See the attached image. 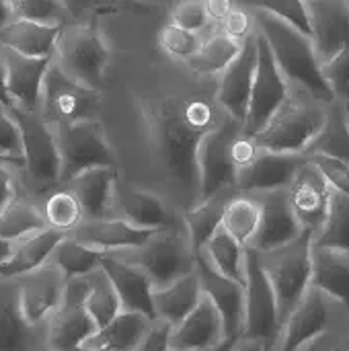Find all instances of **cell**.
I'll list each match as a JSON object with an SVG mask.
<instances>
[{"label":"cell","instance_id":"obj_1","mask_svg":"<svg viewBox=\"0 0 349 351\" xmlns=\"http://www.w3.org/2000/svg\"><path fill=\"white\" fill-rule=\"evenodd\" d=\"M226 119L228 115L218 107L214 95L171 93L163 95L146 109L148 140L154 162L171 189L187 202V210L200 202V144Z\"/></svg>","mask_w":349,"mask_h":351},{"label":"cell","instance_id":"obj_2","mask_svg":"<svg viewBox=\"0 0 349 351\" xmlns=\"http://www.w3.org/2000/svg\"><path fill=\"white\" fill-rule=\"evenodd\" d=\"M251 10L255 16V29L267 41L276 66L280 68L286 82L292 88L313 95L325 105L335 103L333 93L323 78L313 41L290 25H286L284 21H280L276 14L261 8L259 4L251 6Z\"/></svg>","mask_w":349,"mask_h":351},{"label":"cell","instance_id":"obj_3","mask_svg":"<svg viewBox=\"0 0 349 351\" xmlns=\"http://www.w3.org/2000/svg\"><path fill=\"white\" fill-rule=\"evenodd\" d=\"M327 107L329 105L317 101L313 95L290 86L286 101L253 138L261 150L306 154L311 142L325 123Z\"/></svg>","mask_w":349,"mask_h":351},{"label":"cell","instance_id":"obj_4","mask_svg":"<svg viewBox=\"0 0 349 351\" xmlns=\"http://www.w3.org/2000/svg\"><path fill=\"white\" fill-rule=\"evenodd\" d=\"M111 255L142 269L152 282L154 290L193 274L197 267V255L191 247L185 224L154 232L142 247Z\"/></svg>","mask_w":349,"mask_h":351},{"label":"cell","instance_id":"obj_5","mask_svg":"<svg viewBox=\"0 0 349 351\" xmlns=\"http://www.w3.org/2000/svg\"><path fill=\"white\" fill-rule=\"evenodd\" d=\"M313 237V232L302 230L296 241L267 253H257L261 269L274 288L282 325L304 296V292L311 288Z\"/></svg>","mask_w":349,"mask_h":351},{"label":"cell","instance_id":"obj_6","mask_svg":"<svg viewBox=\"0 0 349 351\" xmlns=\"http://www.w3.org/2000/svg\"><path fill=\"white\" fill-rule=\"evenodd\" d=\"M51 62L72 80L99 93L105 82L109 45L93 25L70 23L60 29Z\"/></svg>","mask_w":349,"mask_h":351},{"label":"cell","instance_id":"obj_7","mask_svg":"<svg viewBox=\"0 0 349 351\" xmlns=\"http://www.w3.org/2000/svg\"><path fill=\"white\" fill-rule=\"evenodd\" d=\"M19 130H21V148L25 167V183L37 193H51L62 187L60 181V150L56 142L53 128L35 111L23 107H10Z\"/></svg>","mask_w":349,"mask_h":351},{"label":"cell","instance_id":"obj_8","mask_svg":"<svg viewBox=\"0 0 349 351\" xmlns=\"http://www.w3.org/2000/svg\"><path fill=\"white\" fill-rule=\"evenodd\" d=\"M60 150V181L66 185L76 175L99 169L115 167V154L105 138L97 119L51 125Z\"/></svg>","mask_w":349,"mask_h":351},{"label":"cell","instance_id":"obj_9","mask_svg":"<svg viewBox=\"0 0 349 351\" xmlns=\"http://www.w3.org/2000/svg\"><path fill=\"white\" fill-rule=\"evenodd\" d=\"M101 95L66 76L53 62L41 88L39 115L49 125L91 121L99 113Z\"/></svg>","mask_w":349,"mask_h":351},{"label":"cell","instance_id":"obj_10","mask_svg":"<svg viewBox=\"0 0 349 351\" xmlns=\"http://www.w3.org/2000/svg\"><path fill=\"white\" fill-rule=\"evenodd\" d=\"M282 333L278 300L272 284L267 282L259 257L255 251L247 249L245 259V325L243 335L249 339L263 341L269 350Z\"/></svg>","mask_w":349,"mask_h":351},{"label":"cell","instance_id":"obj_11","mask_svg":"<svg viewBox=\"0 0 349 351\" xmlns=\"http://www.w3.org/2000/svg\"><path fill=\"white\" fill-rule=\"evenodd\" d=\"M241 132H243V125L228 117L220 128L212 130L202 140L200 150H197L200 202H206L220 193L234 191L237 167L230 156V146H232V140Z\"/></svg>","mask_w":349,"mask_h":351},{"label":"cell","instance_id":"obj_12","mask_svg":"<svg viewBox=\"0 0 349 351\" xmlns=\"http://www.w3.org/2000/svg\"><path fill=\"white\" fill-rule=\"evenodd\" d=\"M95 333L97 325L86 311V282L84 278H72L66 282L62 302L47 323L45 348L78 351Z\"/></svg>","mask_w":349,"mask_h":351},{"label":"cell","instance_id":"obj_13","mask_svg":"<svg viewBox=\"0 0 349 351\" xmlns=\"http://www.w3.org/2000/svg\"><path fill=\"white\" fill-rule=\"evenodd\" d=\"M290 84L282 76L267 41L257 33V72L249 101V113L243 123V134L257 136L286 101Z\"/></svg>","mask_w":349,"mask_h":351},{"label":"cell","instance_id":"obj_14","mask_svg":"<svg viewBox=\"0 0 349 351\" xmlns=\"http://www.w3.org/2000/svg\"><path fill=\"white\" fill-rule=\"evenodd\" d=\"M255 72H257V29L255 35L243 43L239 58L220 76H216V86H214V101L218 103V107L241 125L245 123L249 113Z\"/></svg>","mask_w":349,"mask_h":351},{"label":"cell","instance_id":"obj_15","mask_svg":"<svg viewBox=\"0 0 349 351\" xmlns=\"http://www.w3.org/2000/svg\"><path fill=\"white\" fill-rule=\"evenodd\" d=\"M341 308L317 288H309L282 325L276 351H300L309 341L331 329V311Z\"/></svg>","mask_w":349,"mask_h":351},{"label":"cell","instance_id":"obj_16","mask_svg":"<svg viewBox=\"0 0 349 351\" xmlns=\"http://www.w3.org/2000/svg\"><path fill=\"white\" fill-rule=\"evenodd\" d=\"M16 282H19L21 311L25 321L35 329L47 325L62 302L68 282L66 276L56 265L45 263L16 278Z\"/></svg>","mask_w":349,"mask_h":351},{"label":"cell","instance_id":"obj_17","mask_svg":"<svg viewBox=\"0 0 349 351\" xmlns=\"http://www.w3.org/2000/svg\"><path fill=\"white\" fill-rule=\"evenodd\" d=\"M286 193H288L292 214L296 216L300 228L317 234L329 214L333 191L329 189L323 175L317 171V167L309 158L296 171Z\"/></svg>","mask_w":349,"mask_h":351},{"label":"cell","instance_id":"obj_18","mask_svg":"<svg viewBox=\"0 0 349 351\" xmlns=\"http://www.w3.org/2000/svg\"><path fill=\"white\" fill-rule=\"evenodd\" d=\"M253 195L259 199L261 220H259V228L247 249H251L255 253H267V251L280 249V247L296 241L302 234V228H300L296 216L292 214L286 189L263 191V193H253Z\"/></svg>","mask_w":349,"mask_h":351},{"label":"cell","instance_id":"obj_19","mask_svg":"<svg viewBox=\"0 0 349 351\" xmlns=\"http://www.w3.org/2000/svg\"><path fill=\"white\" fill-rule=\"evenodd\" d=\"M197 278L202 294L216 306L224 323V337L239 339L245 325V284L216 271L204 257L197 255Z\"/></svg>","mask_w":349,"mask_h":351},{"label":"cell","instance_id":"obj_20","mask_svg":"<svg viewBox=\"0 0 349 351\" xmlns=\"http://www.w3.org/2000/svg\"><path fill=\"white\" fill-rule=\"evenodd\" d=\"M313 29V47L319 64L333 60L349 45V0L306 2Z\"/></svg>","mask_w":349,"mask_h":351},{"label":"cell","instance_id":"obj_21","mask_svg":"<svg viewBox=\"0 0 349 351\" xmlns=\"http://www.w3.org/2000/svg\"><path fill=\"white\" fill-rule=\"evenodd\" d=\"M306 154L259 150L257 158L237 175V193H263L288 189L296 171L304 165Z\"/></svg>","mask_w":349,"mask_h":351},{"label":"cell","instance_id":"obj_22","mask_svg":"<svg viewBox=\"0 0 349 351\" xmlns=\"http://www.w3.org/2000/svg\"><path fill=\"white\" fill-rule=\"evenodd\" d=\"M0 56L6 68V90L12 105L39 113L41 88L51 58H25L10 49H2Z\"/></svg>","mask_w":349,"mask_h":351},{"label":"cell","instance_id":"obj_23","mask_svg":"<svg viewBox=\"0 0 349 351\" xmlns=\"http://www.w3.org/2000/svg\"><path fill=\"white\" fill-rule=\"evenodd\" d=\"M154 232L140 230L132 226L130 222L111 216V218H101V220H82L74 230H70L66 237L93 247L101 253H119V251H130L136 247H142Z\"/></svg>","mask_w":349,"mask_h":351},{"label":"cell","instance_id":"obj_24","mask_svg":"<svg viewBox=\"0 0 349 351\" xmlns=\"http://www.w3.org/2000/svg\"><path fill=\"white\" fill-rule=\"evenodd\" d=\"M101 267L105 269V274L109 276V280L115 288L121 311L140 313V315L148 317L150 321H156L154 304H152L154 286L142 269H138L136 265H132L115 255H107L103 259Z\"/></svg>","mask_w":349,"mask_h":351},{"label":"cell","instance_id":"obj_25","mask_svg":"<svg viewBox=\"0 0 349 351\" xmlns=\"http://www.w3.org/2000/svg\"><path fill=\"white\" fill-rule=\"evenodd\" d=\"M39 329L21 311L19 282L0 276V351H39Z\"/></svg>","mask_w":349,"mask_h":351},{"label":"cell","instance_id":"obj_26","mask_svg":"<svg viewBox=\"0 0 349 351\" xmlns=\"http://www.w3.org/2000/svg\"><path fill=\"white\" fill-rule=\"evenodd\" d=\"M224 323L216 306L202 296L200 304L189 317L171 329L173 351H206L224 341Z\"/></svg>","mask_w":349,"mask_h":351},{"label":"cell","instance_id":"obj_27","mask_svg":"<svg viewBox=\"0 0 349 351\" xmlns=\"http://www.w3.org/2000/svg\"><path fill=\"white\" fill-rule=\"evenodd\" d=\"M115 204H119L121 220L130 222L132 226L148 232H160L183 224V216L177 214L165 204V199L156 193L144 189H125L115 193Z\"/></svg>","mask_w":349,"mask_h":351},{"label":"cell","instance_id":"obj_28","mask_svg":"<svg viewBox=\"0 0 349 351\" xmlns=\"http://www.w3.org/2000/svg\"><path fill=\"white\" fill-rule=\"evenodd\" d=\"M68 187L84 214V220H101V218H111V212L115 210V169L111 167H99V169H88L74 179H70L66 185Z\"/></svg>","mask_w":349,"mask_h":351},{"label":"cell","instance_id":"obj_29","mask_svg":"<svg viewBox=\"0 0 349 351\" xmlns=\"http://www.w3.org/2000/svg\"><path fill=\"white\" fill-rule=\"evenodd\" d=\"M311 288L321 290L349 315V253L313 247Z\"/></svg>","mask_w":349,"mask_h":351},{"label":"cell","instance_id":"obj_30","mask_svg":"<svg viewBox=\"0 0 349 351\" xmlns=\"http://www.w3.org/2000/svg\"><path fill=\"white\" fill-rule=\"evenodd\" d=\"M64 239V232L45 228L33 232L16 243H10L8 255L0 265L2 278H21L41 265H45L56 249V245Z\"/></svg>","mask_w":349,"mask_h":351},{"label":"cell","instance_id":"obj_31","mask_svg":"<svg viewBox=\"0 0 349 351\" xmlns=\"http://www.w3.org/2000/svg\"><path fill=\"white\" fill-rule=\"evenodd\" d=\"M202 286L197 271L154 290L152 294V304H154V315L156 321H163L171 327H177L185 317L193 313V308L202 300Z\"/></svg>","mask_w":349,"mask_h":351},{"label":"cell","instance_id":"obj_32","mask_svg":"<svg viewBox=\"0 0 349 351\" xmlns=\"http://www.w3.org/2000/svg\"><path fill=\"white\" fill-rule=\"evenodd\" d=\"M62 27H43L14 19L0 29V47L25 58H51Z\"/></svg>","mask_w":349,"mask_h":351},{"label":"cell","instance_id":"obj_33","mask_svg":"<svg viewBox=\"0 0 349 351\" xmlns=\"http://www.w3.org/2000/svg\"><path fill=\"white\" fill-rule=\"evenodd\" d=\"M152 325L154 321L140 313L121 311L109 325L99 329L82 348L101 351H136Z\"/></svg>","mask_w":349,"mask_h":351},{"label":"cell","instance_id":"obj_34","mask_svg":"<svg viewBox=\"0 0 349 351\" xmlns=\"http://www.w3.org/2000/svg\"><path fill=\"white\" fill-rule=\"evenodd\" d=\"M234 193L237 191L220 193V195L200 202L191 210L183 212V224H185V230H187V237L191 241L195 255L204 249V245L210 241V237L222 226L226 204Z\"/></svg>","mask_w":349,"mask_h":351},{"label":"cell","instance_id":"obj_35","mask_svg":"<svg viewBox=\"0 0 349 351\" xmlns=\"http://www.w3.org/2000/svg\"><path fill=\"white\" fill-rule=\"evenodd\" d=\"M241 49L243 43L222 35L220 31H212L208 37H204L197 53L185 64L200 76H220L239 58Z\"/></svg>","mask_w":349,"mask_h":351},{"label":"cell","instance_id":"obj_36","mask_svg":"<svg viewBox=\"0 0 349 351\" xmlns=\"http://www.w3.org/2000/svg\"><path fill=\"white\" fill-rule=\"evenodd\" d=\"M222 276L245 284V259L247 247H243L234 237H230L222 226L210 237L204 249L197 253Z\"/></svg>","mask_w":349,"mask_h":351},{"label":"cell","instance_id":"obj_37","mask_svg":"<svg viewBox=\"0 0 349 351\" xmlns=\"http://www.w3.org/2000/svg\"><path fill=\"white\" fill-rule=\"evenodd\" d=\"M306 154H321L339 158L349 165V125L348 111L341 103H331L327 107V117L317 134V138L311 142Z\"/></svg>","mask_w":349,"mask_h":351},{"label":"cell","instance_id":"obj_38","mask_svg":"<svg viewBox=\"0 0 349 351\" xmlns=\"http://www.w3.org/2000/svg\"><path fill=\"white\" fill-rule=\"evenodd\" d=\"M107 253H101L64 234V239L56 245L47 263L56 265L66 276V280H72V278H86L88 274L99 269Z\"/></svg>","mask_w":349,"mask_h":351},{"label":"cell","instance_id":"obj_39","mask_svg":"<svg viewBox=\"0 0 349 351\" xmlns=\"http://www.w3.org/2000/svg\"><path fill=\"white\" fill-rule=\"evenodd\" d=\"M261 220V206L253 193H234L224 210L222 228L243 247H249Z\"/></svg>","mask_w":349,"mask_h":351},{"label":"cell","instance_id":"obj_40","mask_svg":"<svg viewBox=\"0 0 349 351\" xmlns=\"http://www.w3.org/2000/svg\"><path fill=\"white\" fill-rule=\"evenodd\" d=\"M84 282H86V311L99 331L121 313V304H119L115 288L103 267L88 274L84 278Z\"/></svg>","mask_w":349,"mask_h":351},{"label":"cell","instance_id":"obj_41","mask_svg":"<svg viewBox=\"0 0 349 351\" xmlns=\"http://www.w3.org/2000/svg\"><path fill=\"white\" fill-rule=\"evenodd\" d=\"M49 228L45 222L43 212L33 206L31 202L14 199L2 214H0V243H16L33 232Z\"/></svg>","mask_w":349,"mask_h":351},{"label":"cell","instance_id":"obj_42","mask_svg":"<svg viewBox=\"0 0 349 351\" xmlns=\"http://www.w3.org/2000/svg\"><path fill=\"white\" fill-rule=\"evenodd\" d=\"M313 247H327L349 253V195L331 193L329 214L313 237Z\"/></svg>","mask_w":349,"mask_h":351},{"label":"cell","instance_id":"obj_43","mask_svg":"<svg viewBox=\"0 0 349 351\" xmlns=\"http://www.w3.org/2000/svg\"><path fill=\"white\" fill-rule=\"evenodd\" d=\"M41 212L45 216L47 226L53 230H60L64 234L74 230L84 220L82 208H80L76 195L68 187H58L56 191H51L45 197Z\"/></svg>","mask_w":349,"mask_h":351},{"label":"cell","instance_id":"obj_44","mask_svg":"<svg viewBox=\"0 0 349 351\" xmlns=\"http://www.w3.org/2000/svg\"><path fill=\"white\" fill-rule=\"evenodd\" d=\"M14 19L29 21L43 27H64V19L70 14L66 2L51 0H10Z\"/></svg>","mask_w":349,"mask_h":351},{"label":"cell","instance_id":"obj_45","mask_svg":"<svg viewBox=\"0 0 349 351\" xmlns=\"http://www.w3.org/2000/svg\"><path fill=\"white\" fill-rule=\"evenodd\" d=\"M204 37L197 35V33H191V31H185L173 23L165 25L158 33V45L160 49L171 56V58H177V60H183L187 62L189 58H193L202 45Z\"/></svg>","mask_w":349,"mask_h":351},{"label":"cell","instance_id":"obj_46","mask_svg":"<svg viewBox=\"0 0 349 351\" xmlns=\"http://www.w3.org/2000/svg\"><path fill=\"white\" fill-rule=\"evenodd\" d=\"M323 78L333 93L335 103L349 109V45L344 47L333 60L321 66Z\"/></svg>","mask_w":349,"mask_h":351},{"label":"cell","instance_id":"obj_47","mask_svg":"<svg viewBox=\"0 0 349 351\" xmlns=\"http://www.w3.org/2000/svg\"><path fill=\"white\" fill-rule=\"evenodd\" d=\"M171 23L185 31L197 33V35H202L206 29L214 31V27L210 25L208 12H206V2H197V0L175 4L171 10Z\"/></svg>","mask_w":349,"mask_h":351},{"label":"cell","instance_id":"obj_48","mask_svg":"<svg viewBox=\"0 0 349 351\" xmlns=\"http://www.w3.org/2000/svg\"><path fill=\"white\" fill-rule=\"evenodd\" d=\"M259 6L265 8L267 12L276 14L280 21H284L286 25L296 29L304 37H309V39L313 37L311 14L306 8V2H261Z\"/></svg>","mask_w":349,"mask_h":351},{"label":"cell","instance_id":"obj_49","mask_svg":"<svg viewBox=\"0 0 349 351\" xmlns=\"http://www.w3.org/2000/svg\"><path fill=\"white\" fill-rule=\"evenodd\" d=\"M306 158L317 167V171L323 175L325 183L333 193H344L349 195V165L331 158V156H321V154H306Z\"/></svg>","mask_w":349,"mask_h":351},{"label":"cell","instance_id":"obj_50","mask_svg":"<svg viewBox=\"0 0 349 351\" xmlns=\"http://www.w3.org/2000/svg\"><path fill=\"white\" fill-rule=\"evenodd\" d=\"M218 31L239 43H245L249 37L255 35V16L253 10L247 6H239L234 4V8L230 10V14L222 21V25L218 27Z\"/></svg>","mask_w":349,"mask_h":351},{"label":"cell","instance_id":"obj_51","mask_svg":"<svg viewBox=\"0 0 349 351\" xmlns=\"http://www.w3.org/2000/svg\"><path fill=\"white\" fill-rule=\"evenodd\" d=\"M0 152L6 156H16L23 158V148H21V130L19 123L4 103H0Z\"/></svg>","mask_w":349,"mask_h":351},{"label":"cell","instance_id":"obj_52","mask_svg":"<svg viewBox=\"0 0 349 351\" xmlns=\"http://www.w3.org/2000/svg\"><path fill=\"white\" fill-rule=\"evenodd\" d=\"M300 351H349V335L329 329L300 348Z\"/></svg>","mask_w":349,"mask_h":351},{"label":"cell","instance_id":"obj_53","mask_svg":"<svg viewBox=\"0 0 349 351\" xmlns=\"http://www.w3.org/2000/svg\"><path fill=\"white\" fill-rule=\"evenodd\" d=\"M171 329H173L171 325L163 321H154L148 335L144 337V341L136 351H173L171 350Z\"/></svg>","mask_w":349,"mask_h":351},{"label":"cell","instance_id":"obj_54","mask_svg":"<svg viewBox=\"0 0 349 351\" xmlns=\"http://www.w3.org/2000/svg\"><path fill=\"white\" fill-rule=\"evenodd\" d=\"M16 199V183L10 173V167L0 165V214Z\"/></svg>","mask_w":349,"mask_h":351},{"label":"cell","instance_id":"obj_55","mask_svg":"<svg viewBox=\"0 0 349 351\" xmlns=\"http://www.w3.org/2000/svg\"><path fill=\"white\" fill-rule=\"evenodd\" d=\"M232 8H234V2H230V0H208L206 2V12H208L210 25L218 31V27L230 14Z\"/></svg>","mask_w":349,"mask_h":351},{"label":"cell","instance_id":"obj_56","mask_svg":"<svg viewBox=\"0 0 349 351\" xmlns=\"http://www.w3.org/2000/svg\"><path fill=\"white\" fill-rule=\"evenodd\" d=\"M230 351H269V348L259 341V339H249V337H239L237 343Z\"/></svg>","mask_w":349,"mask_h":351},{"label":"cell","instance_id":"obj_57","mask_svg":"<svg viewBox=\"0 0 349 351\" xmlns=\"http://www.w3.org/2000/svg\"><path fill=\"white\" fill-rule=\"evenodd\" d=\"M0 103H4L6 107H12V101L6 90V68H4L2 56H0Z\"/></svg>","mask_w":349,"mask_h":351},{"label":"cell","instance_id":"obj_58","mask_svg":"<svg viewBox=\"0 0 349 351\" xmlns=\"http://www.w3.org/2000/svg\"><path fill=\"white\" fill-rule=\"evenodd\" d=\"M14 21V12H12V4L10 2H2L0 0V29L6 27L8 23Z\"/></svg>","mask_w":349,"mask_h":351},{"label":"cell","instance_id":"obj_59","mask_svg":"<svg viewBox=\"0 0 349 351\" xmlns=\"http://www.w3.org/2000/svg\"><path fill=\"white\" fill-rule=\"evenodd\" d=\"M0 165H4V167H14V169H23L25 167V160L23 158H16V156H6V154H2L0 152Z\"/></svg>","mask_w":349,"mask_h":351},{"label":"cell","instance_id":"obj_60","mask_svg":"<svg viewBox=\"0 0 349 351\" xmlns=\"http://www.w3.org/2000/svg\"><path fill=\"white\" fill-rule=\"evenodd\" d=\"M234 343H237V339H230V337H226L224 341H220L218 346H214V348H210V350H206V351H230Z\"/></svg>","mask_w":349,"mask_h":351},{"label":"cell","instance_id":"obj_61","mask_svg":"<svg viewBox=\"0 0 349 351\" xmlns=\"http://www.w3.org/2000/svg\"><path fill=\"white\" fill-rule=\"evenodd\" d=\"M78 351H101V350H91V348H80Z\"/></svg>","mask_w":349,"mask_h":351},{"label":"cell","instance_id":"obj_62","mask_svg":"<svg viewBox=\"0 0 349 351\" xmlns=\"http://www.w3.org/2000/svg\"><path fill=\"white\" fill-rule=\"evenodd\" d=\"M346 111H348V125H349V109H346Z\"/></svg>","mask_w":349,"mask_h":351},{"label":"cell","instance_id":"obj_63","mask_svg":"<svg viewBox=\"0 0 349 351\" xmlns=\"http://www.w3.org/2000/svg\"><path fill=\"white\" fill-rule=\"evenodd\" d=\"M39 351H51V350H47V348H45V350H39Z\"/></svg>","mask_w":349,"mask_h":351}]
</instances>
